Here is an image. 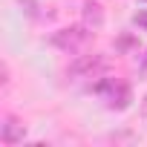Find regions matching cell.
<instances>
[{
	"label": "cell",
	"instance_id": "obj_1",
	"mask_svg": "<svg viewBox=\"0 0 147 147\" xmlns=\"http://www.w3.org/2000/svg\"><path fill=\"white\" fill-rule=\"evenodd\" d=\"M92 90L101 95L107 110H127L130 101H133V92H130V87L121 78H101Z\"/></svg>",
	"mask_w": 147,
	"mask_h": 147
},
{
	"label": "cell",
	"instance_id": "obj_2",
	"mask_svg": "<svg viewBox=\"0 0 147 147\" xmlns=\"http://www.w3.org/2000/svg\"><path fill=\"white\" fill-rule=\"evenodd\" d=\"M90 40H92L90 26H66V29H58V32L52 35V46H58V49L66 52V55L84 52V49L90 46Z\"/></svg>",
	"mask_w": 147,
	"mask_h": 147
},
{
	"label": "cell",
	"instance_id": "obj_3",
	"mask_svg": "<svg viewBox=\"0 0 147 147\" xmlns=\"http://www.w3.org/2000/svg\"><path fill=\"white\" fill-rule=\"evenodd\" d=\"M104 72H107V58H101V55H81L66 69V75L72 81H84V78H98Z\"/></svg>",
	"mask_w": 147,
	"mask_h": 147
},
{
	"label": "cell",
	"instance_id": "obj_4",
	"mask_svg": "<svg viewBox=\"0 0 147 147\" xmlns=\"http://www.w3.org/2000/svg\"><path fill=\"white\" fill-rule=\"evenodd\" d=\"M23 136H26V127L15 115H6L3 124H0V138H3V144H20Z\"/></svg>",
	"mask_w": 147,
	"mask_h": 147
},
{
	"label": "cell",
	"instance_id": "obj_5",
	"mask_svg": "<svg viewBox=\"0 0 147 147\" xmlns=\"http://www.w3.org/2000/svg\"><path fill=\"white\" fill-rule=\"evenodd\" d=\"M84 20H87L90 29H101L104 26V12H101V6L95 3V0L84 6Z\"/></svg>",
	"mask_w": 147,
	"mask_h": 147
},
{
	"label": "cell",
	"instance_id": "obj_6",
	"mask_svg": "<svg viewBox=\"0 0 147 147\" xmlns=\"http://www.w3.org/2000/svg\"><path fill=\"white\" fill-rule=\"evenodd\" d=\"M133 20H136V26H141V29L147 32V9H144V12H138V15H136Z\"/></svg>",
	"mask_w": 147,
	"mask_h": 147
},
{
	"label": "cell",
	"instance_id": "obj_7",
	"mask_svg": "<svg viewBox=\"0 0 147 147\" xmlns=\"http://www.w3.org/2000/svg\"><path fill=\"white\" fill-rule=\"evenodd\" d=\"M141 69H144V72H147V58H144V66H141Z\"/></svg>",
	"mask_w": 147,
	"mask_h": 147
},
{
	"label": "cell",
	"instance_id": "obj_8",
	"mask_svg": "<svg viewBox=\"0 0 147 147\" xmlns=\"http://www.w3.org/2000/svg\"><path fill=\"white\" fill-rule=\"evenodd\" d=\"M144 3H147V0H144Z\"/></svg>",
	"mask_w": 147,
	"mask_h": 147
}]
</instances>
